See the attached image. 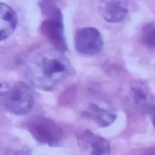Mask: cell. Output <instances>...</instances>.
Returning a JSON list of instances; mask_svg holds the SVG:
<instances>
[{
  "instance_id": "cell-2",
  "label": "cell",
  "mask_w": 155,
  "mask_h": 155,
  "mask_svg": "<svg viewBox=\"0 0 155 155\" xmlns=\"http://www.w3.org/2000/svg\"><path fill=\"white\" fill-rule=\"evenodd\" d=\"M1 104L12 114L24 115L29 113L34 104V94L25 82H13L1 87Z\"/></svg>"
},
{
  "instance_id": "cell-12",
  "label": "cell",
  "mask_w": 155,
  "mask_h": 155,
  "mask_svg": "<svg viewBox=\"0 0 155 155\" xmlns=\"http://www.w3.org/2000/svg\"><path fill=\"white\" fill-rule=\"evenodd\" d=\"M149 115H150V119H151V122H153V126L155 127V104H153L149 109H148V111H147Z\"/></svg>"
},
{
  "instance_id": "cell-4",
  "label": "cell",
  "mask_w": 155,
  "mask_h": 155,
  "mask_svg": "<svg viewBox=\"0 0 155 155\" xmlns=\"http://www.w3.org/2000/svg\"><path fill=\"white\" fill-rule=\"evenodd\" d=\"M46 13L47 17L41 23V33L53 45L54 48L64 52L67 50V42L64 39L62 13L59 8L54 6H48Z\"/></svg>"
},
{
  "instance_id": "cell-13",
  "label": "cell",
  "mask_w": 155,
  "mask_h": 155,
  "mask_svg": "<svg viewBox=\"0 0 155 155\" xmlns=\"http://www.w3.org/2000/svg\"><path fill=\"white\" fill-rule=\"evenodd\" d=\"M144 155H155V148L154 149H150V150H148Z\"/></svg>"
},
{
  "instance_id": "cell-7",
  "label": "cell",
  "mask_w": 155,
  "mask_h": 155,
  "mask_svg": "<svg viewBox=\"0 0 155 155\" xmlns=\"http://www.w3.org/2000/svg\"><path fill=\"white\" fill-rule=\"evenodd\" d=\"M103 18L107 22H121L127 15V6L125 0H104L101 7Z\"/></svg>"
},
{
  "instance_id": "cell-3",
  "label": "cell",
  "mask_w": 155,
  "mask_h": 155,
  "mask_svg": "<svg viewBox=\"0 0 155 155\" xmlns=\"http://www.w3.org/2000/svg\"><path fill=\"white\" fill-rule=\"evenodd\" d=\"M27 128L38 142L51 147H56L63 138L61 126L45 116H31L27 121Z\"/></svg>"
},
{
  "instance_id": "cell-5",
  "label": "cell",
  "mask_w": 155,
  "mask_h": 155,
  "mask_svg": "<svg viewBox=\"0 0 155 155\" xmlns=\"http://www.w3.org/2000/svg\"><path fill=\"white\" fill-rule=\"evenodd\" d=\"M75 48L85 56H94L103 48V38L93 27L81 28L75 34Z\"/></svg>"
},
{
  "instance_id": "cell-8",
  "label": "cell",
  "mask_w": 155,
  "mask_h": 155,
  "mask_svg": "<svg viewBox=\"0 0 155 155\" xmlns=\"http://www.w3.org/2000/svg\"><path fill=\"white\" fill-rule=\"evenodd\" d=\"M17 25V15L6 4L0 5V40L7 39Z\"/></svg>"
},
{
  "instance_id": "cell-10",
  "label": "cell",
  "mask_w": 155,
  "mask_h": 155,
  "mask_svg": "<svg viewBox=\"0 0 155 155\" xmlns=\"http://www.w3.org/2000/svg\"><path fill=\"white\" fill-rule=\"evenodd\" d=\"M131 98L133 101V104L138 109L145 110V113L153 105L151 94L149 93L148 88L144 85L139 84V82H133L132 84V86H131Z\"/></svg>"
},
{
  "instance_id": "cell-6",
  "label": "cell",
  "mask_w": 155,
  "mask_h": 155,
  "mask_svg": "<svg viewBox=\"0 0 155 155\" xmlns=\"http://www.w3.org/2000/svg\"><path fill=\"white\" fill-rule=\"evenodd\" d=\"M80 148L86 155H109L110 143L99 136L93 134L91 131H85L78 137Z\"/></svg>"
},
{
  "instance_id": "cell-1",
  "label": "cell",
  "mask_w": 155,
  "mask_h": 155,
  "mask_svg": "<svg viewBox=\"0 0 155 155\" xmlns=\"http://www.w3.org/2000/svg\"><path fill=\"white\" fill-rule=\"evenodd\" d=\"M29 82L44 91L53 90L73 73V67L62 51L41 48L28 56L24 64Z\"/></svg>"
},
{
  "instance_id": "cell-11",
  "label": "cell",
  "mask_w": 155,
  "mask_h": 155,
  "mask_svg": "<svg viewBox=\"0 0 155 155\" xmlns=\"http://www.w3.org/2000/svg\"><path fill=\"white\" fill-rule=\"evenodd\" d=\"M140 39L145 46L150 48H155V22H151L144 25Z\"/></svg>"
},
{
  "instance_id": "cell-9",
  "label": "cell",
  "mask_w": 155,
  "mask_h": 155,
  "mask_svg": "<svg viewBox=\"0 0 155 155\" xmlns=\"http://www.w3.org/2000/svg\"><path fill=\"white\" fill-rule=\"evenodd\" d=\"M82 116L93 120L101 127H107V126L111 125L116 119L115 113L107 110V109H103L97 104H90L87 107V109L85 111H82Z\"/></svg>"
}]
</instances>
